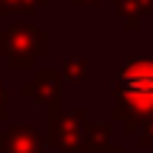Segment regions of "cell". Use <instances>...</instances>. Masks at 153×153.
<instances>
[{
	"label": "cell",
	"mask_w": 153,
	"mask_h": 153,
	"mask_svg": "<svg viewBox=\"0 0 153 153\" xmlns=\"http://www.w3.org/2000/svg\"><path fill=\"white\" fill-rule=\"evenodd\" d=\"M79 3H99V0H79Z\"/></svg>",
	"instance_id": "5b68a950"
},
{
	"label": "cell",
	"mask_w": 153,
	"mask_h": 153,
	"mask_svg": "<svg viewBox=\"0 0 153 153\" xmlns=\"http://www.w3.org/2000/svg\"><path fill=\"white\" fill-rule=\"evenodd\" d=\"M65 76L68 79H82L85 76V62L82 60H68L65 62Z\"/></svg>",
	"instance_id": "3957f363"
},
{
	"label": "cell",
	"mask_w": 153,
	"mask_h": 153,
	"mask_svg": "<svg viewBox=\"0 0 153 153\" xmlns=\"http://www.w3.org/2000/svg\"><path fill=\"white\" fill-rule=\"evenodd\" d=\"M114 97L119 119L128 122L131 133L139 131V122L153 119V60L133 57L114 71Z\"/></svg>",
	"instance_id": "6da1fadb"
},
{
	"label": "cell",
	"mask_w": 153,
	"mask_h": 153,
	"mask_svg": "<svg viewBox=\"0 0 153 153\" xmlns=\"http://www.w3.org/2000/svg\"><path fill=\"white\" fill-rule=\"evenodd\" d=\"M114 9H116V17L125 23L128 31H136L139 17L153 11V0H114Z\"/></svg>",
	"instance_id": "7a4b0ae2"
},
{
	"label": "cell",
	"mask_w": 153,
	"mask_h": 153,
	"mask_svg": "<svg viewBox=\"0 0 153 153\" xmlns=\"http://www.w3.org/2000/svg\"><path fill=\"white\" fill-rule=\"evenodd\" d=\"M91 136L99 139V142H105V139H108V122H102V125H91Z\"/></svg>",
	"instance_id": "277c9868"
},
{
	"label": "cell",
	"mask_w": 153,
	"mask_h": 153,
	"mask_svg": "<svg viewBox=\"0 0 153 153\" xmlns=\"http://www.w3.org/2000/svg\"><path fill=\"white\" fill-rule=\"evenodd\" d=\"M150 60H153V48H150Z\"/></svg>",
	"instance_id": "8992f818"
}]
</instances>
